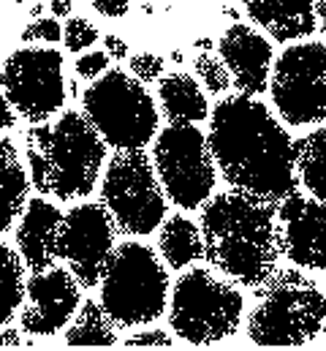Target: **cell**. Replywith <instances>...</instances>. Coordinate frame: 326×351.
Segmentation results:
<instances>
[{"mask_svg": "<svg viewBox=\"0 0 326 351\" xmlns=\"http://www.w3.org/2000/svg\"><path fill=\"white\" fill-rule=\"evenodd\" d=\"M207 142L218 175L231 191L272 204L299 191L297 142L286 123L255 95L221 98L210 112Z\"/></svg>", "mask_w": 326, "mask_h": 351, "instance_id": "obj_1", "label": "cell"}, {"mask_svg": "<svg viewBox=\"0 0 326 351\" xmlns=\"http://www.w3.org/2000/svg\"><path fill=\"white\" fill-rule=\"evenodd\" d=\"M98 41V27L90 22V19H84V16H71L68 22H66V27H63V44H66V49L68 52H87L92 44Z\"/></svg>", "mask_w": 326, "mask_h": 351, "instance_id": "obj_25", "label": "cell"}, {"mask_svg": "<svg viewBox=\"0 0 326 351\" xmlns=\"http://www.w3.org/2000/svg\"><path fill=\"white\" fill-rule=\"evenodd\" d=\"M103 52L114 60H123V58H128V44L120 36H103Z\"/></svg>", "mask_w": 326, "mask_h": 351, "instance_id": "obj_32", "label": "cell"}, {"mask_svg": "<svg viewBox=\"0 0 326 351\" xmlns=\"http://www.w3.org/2000/svg\"><path fill=\"white\" fill-rule=\"evenodd\" d=\"M27 193H30V175L11 139L0 136V237L22 215L27 204Z\"/></svg>", "mask_w": 326, "mask_h": 351, "instance_id": "obj_19", "label": "cell"}, {"mask_svg": "<svg viewBox=\"0 0 326 351\" xmlns=\"http://www.w3.org/2000/svg\"><path fill=\"white\" fill-rule=\"evenodd\" d=\"M123 346H161V349H171L174 338L168 332H163V330H145V332H136V335L125 338Z\"/></svg>", "mask_w": 326, "mask_h": 351, "instance_id": "obj_29", "label": "cell"}, {"mask_svg": "<svg viewBox=\"0 0 326 351\" xmlns=\"http://www.w3.org/2000/svg\"><path fill=\"white\" fill-rule=\"evenodd\" d=\"M163 66H166V60H163L161 55H155V52H139V55H131V58H128L131 74H134L139 82H145V85L161 82Z\"/></svg>", "mask_w": 326, "mask_h": 351, "instance_id": "obj_26", "label": "cell"}, {"mask_svg": "<svg viewBox=\"0 0 326 351\" xmlns=\"http://www.w3.org/2000/svg\"><path fill=\"white\" fill-rule=\"evenodd\" d=\"M204 259L223 278L258 289L266 283L280 256L277 204L255 199L242 191L212 196L201 207Z\"/></svg>", "mask_w": 326, "mask_h": 351, "instance_id": "obj_2", "label": "cell"}, {"mask_svg": "<svg viewBox=\"0 0 326 351\" xmlns=\"http://www.w3.org/2000/svg\"><path fill=\"white\" fill-rule=\"evenodd\" d=\"M297 172L308 193L326 204V123L297 139Z\"/></svg>", "mask_w": 326, "mask_h": 351, "instance_id": "obj_21", "label": "cell"}, {"mask_svg": "<svg viewBox=\"0 0 326 351\" xmlns=\"http://www.w3.org/2000/svg\"><path fill=\"white\" fill-rule=\"evenodd\" d=\"M117 226L101 202H84L63 213L58 259L68 264L82 289L101 286L103 267L114 251Z\"/></svg>", "mask_w": 326, "mask_h": 351, "instance_id": "obj_12", "label": "cell"}, {"mask_svg": "<svg viewBox=\"0 0 326 351\" xmlns=\"http://www.w3.org/2000/svg\"><path fill=\"white\" fill-rule=\"evenodd\" d=\"M19 330L16 327H0V346H33V335L25 338Z\"/></svg>", "mask_w": 326, "mask_h": 351, "instance_id": "obj_31", "label": "cell"}, {"mask_svg": "<svg viewBox=\"0 0 326 351\" xmlns=\"http://www.w3.org/2000/svg\"><path fill=\"white\" fill-rule=\"evenodd\" d=\"M101 204L109 210L117 232L147 237L166 221V191L145 150H117L101 180Z\"/></svg>", "mask_w": 326, "mask_h": 351, "instance_id": "obj_8", "label": "cell"}, {"mask_svg": "<svg viewBox=\"0 0 326 351\" xmlns=\"http://www.w3.org/2000/svg\"><path fill=\"white\" fill-rule=\"evenodd\" d=\"M193 47H196L199 52H210V49H212V41H210V38H196Z\"/></svg>", "mask_w": 326, "mask_h": 351, "instance_id": "obj_36", "label": "cell"}, {"mask_svg": "<svg viewBox=\"0 0 326 351\" xmlns=\"http://www.w3.org/2000/svg\"><path fill=\"white\" fill-rule=\"evenodd\" d=\"M0 88H3V69H0Z\"/></svg>", "mask_w": 326, "mask_h": 351, "instance_id": "obj_37", "label": "cell"}, {"mask_svg": "<svg viewBox=\"0 0 326 351\" xmlns=\"http://www.w3.org/2000/svg\"><path fill=\"white\" fill-rule=\"evenodd\" d=\"M16 125V109L11 106L8 95L0 93V131H11Z\"/></svg>", "mask_w": 326, "mask_h": 351, "instance_id": "obj_33", "label": "cell"}, {"mask_svg": "<svg viewBox=\"0 0 326 351\" xmlns=\"http://www.w3.org/2000/svg\"><path fill=\"white\" fill-rule=\"evenodd\" d=\"M316 11H318V27L326 38V0H316Z\"/></svg>", "mask_w": 326, "mask_h": 351, "instance_id": "obj_35", "label": "cell"}, {"mask_svg": "<svg viewBox=\"0 0 326 351\" xmlns=\"http://www.w3.org/2000/svg\"><path fill=\"white\" fill-rule=\"evenodd\" d=\"M255 291L258 305L247 316L255 346H308L326 332V294L302 267L275 269Z\"/></svg>", "mask_w": 326, "mask_h": 351, "instance_id": "obj_4", "label": "cell"}, {"mask_svg": "<svg viewBox=\"0 0 326 351\" xmlns=\"http://www.w3.org/2000/svg\"><path fill=\"white\" fill-rule=\"evenodd\" d=\"M244 11L280 44L305 41L318 25L316 0H244Z\"/></svg>", "mask_w": 326, "mask_h": 351, "instance_id": "obj_17", "label": "cell"}, {"mask_svg": "<svg viewBox=\"0 0 326 351\" xmlns=\"http://www.w3.org/2000/svg\"><path fill=\"white\" fill-rule=\"evenodd\" d=\"M63 38V27L58 22V16H38L36 22H30L25 30H22V41L30 44V41H44V44H58Z\"/></svg>", "mask_w": 326, "mask_h": 351, "instance_id": "obj_27", "label": "cell"}, {"mask_svg": "<svg viewBox=\"0 0 326 351\" xmlns=\"http://www.w3.org/2000/svg\"><path fill=\"white\" fill-rule=\"evenodd\" d=\"M269 93L277 117L288 128L326 123V44L286 47L272 66Z\"/></svg>", "mask_w": 326, "mask_h": 351, "instance_id": "obj_10", "label": "cell"}, {"mask_svg": "<svg viewBox=\"0 0 326 351\" xmlns=\"http://www.w3.org/2000/svg\"><path fill=\"white\" fill-rule=\"evenodd\" d=\"M49 8H52V16H68L71 14V0H49Z\"/></svg>", "mask_w": 326, "mask_h": 351, "instance_id": "obj_34", "label": "cell"}, {"mask_svg": "<svg viewBox=\"0 0 326 351\" xmlns=\"http://www.w3.org/2000/svg\"><path fill=\"white\" fill-rule=\"evenodd\" d=\"M193 71H196V80L201 82V88H207V93L221 95V93H226V90L234 85L231 71L226 69L223 58H215V55H210V52L196 55Z\"/></svg>", "mask_w": 326, "mask_h": 351, "instance_id": "obj_24", "label": "cell"}, {"mask_svg": "<svg viewBox=\"0 0 326 351\" xmlns=\"http://www.w3.org/2000/svg\"><path fill=\"white\" fill-rule=\"evenodd\" d=\"M60 223H63V213L49 199L41 196L27 199L16 226V251L30 272L55 267Z\"/></svg>", "mask_w": 326, "mask_h": 351, "instance_id": "obj_16", "label": "cell"}, {"mask_svg": "<svg viewBox=\"0 0 326 351\" xmlns=\"http://www.w3.org/2000/svg\"><path fill=\"white\" fill-rule=\"evenodd\" d=\"M22 142L27 175L41 196L74 202L98 185L109 147L84 112L68 109L55 123H30Z\"/></svg>", "mask_w": 326, "mask_h": 351, "instance_id": "obj_3", "label": "cell"}, {"mask_svg": "<svg viewBox=\"0 0 326 351\" xmlns=\"http://www.w3.org/2000/svg\"><path fill=\"white\" fill-rule=\"evenodd\" d=\"M90 5L106 19H120L131 11V0H90Z\"/></svg>", "mask_w": 326, "mask_h": 351, "instance_id": "obj_30", "label": "cell"}, {"mask_svg": "<svg viewBox=\"0 0 326 351\" xmlns=\"http://www.w3.org/2000/svg\"><path fill=\"white\" fill-rule=\"evenodd\" d=\"M153 167L166 199L179 210H201L215 191L218 164L196 123H168L153 139Z\"/></svg>", "mask_w": 326, "mask_h": 351, "instance_id": "obj_9", "label": "cell"}, {"mask_svg": "<svg viewBox=\"0 0 326 351\" xmlns=\"http://www.w3.org/2000/svg\"><path fill=\"white\" fill-rule=\"evenodd\" d=\"M82 112L109 150H145L158 136V106L145 82L123 69H109L82 93Z\"/></svg>", "mask_w": 326, "mask_h": 351, "instance_id": "obj_7", "label": "cell"}, {"mask_svg": "<svg viewBox=\"0 0 326 351\" xmlns=\"http://www.w3.org/2000/svg\"><path fill=\"white\" fill-rule=\"evenodd\" d=\"M114 322L98 305L95 300H84L74 316V322L66 330V343L68 346H117V332Z\"/></svg>", "mask_w": 326, "mask_h": 351, "instance_id": "obj_22", "label": "cell"}, {"mask_svg": "<svg viewBox=\"0 0 326 351\" xmlns=\"http://www.w3.org/2000/svg\"><path fill=\"white\" fill-rule=\"evenodd\" d=\"M109 60L112 58L106 52H82L79 58H77L74 71H77V77H82V80H98L101 74L109 71Z\"/></svg>", "mask_w": 326, "mask_h": 351, "instance_id": "obj_28", "label": "cell"}, {"mask_svg": "<svg viewBox=\"0 0 326 351\" xmlns=\"http://www.w3.org/2000/svg\"><path fill=\"white\" fill-rule=\"evenodd\" d=\"M3 93L27 123H47L66 104L63 55L55 47H25L3 63Z\"/></svg>", "mask_w": 326, "mask_h": 351, "instance_id": "obj_11", "label": "cell"}, {"mask_svg": "<svg viewBox=\"0 0 326 351\" xmlns=\"http://www.w3.org/2000/svg\"><path fill=\"white\" fill-rule=\"evenodd\" d=\"M218 52H221L226 69L231 71L234 88L240 90V93H244V95H261V93L269 90V80H272V44L255 27H250L244 22L231 25L221 36Z\"/></svg>", "mask_w": 326, "mask_h": 351, "instance_id": "obj_15", "label": "cell"}, {"mask_svg": "<svg viewBox=\"0 0 326 351\" xmlns=\"http://www.w3.org/2000/svg\"><path fill=\"white\" fill-rule=\"evenodd\" d=\"M244 316L242 291L204 267L188 269L171 286L168 327L190 346H215L237 335Z\"/></svg>", "mask_w": 326, "mask_h": 351, "instance_id": "obj_6", "label": "cell"}, {"mask_svg": "<svg viewBox=\"0 0 326 351\" xmlns=\"http://www.w3.org/2000/svg\"><path fill=\"white\" fill-rule=\"evenodd\" d=\"M168 297V272L150 245L136 240L114 245L101 275V305L120 330L158 322Z\"/></svg>", "mask_w": 326, "mask_h": 351, "instance_id": "obj_5", "label": "cell"}, {"mask_svg": "<svg viewBox=\"0 0 326 351\" xmlns=\"http://www.w3.org/2000/svg\"><path fill=\"white\" fill-rule=\"evenodd\" d=\"M25 269L27 267L19 251H14L8 243H0V327L11 324V319L25 302V291H27Z\"/></svg>", "mask_w": 326, "mask_h": 351, "instance_id": "obj_23", "label": "cell"}, {"mask_svg": "<svg viewBox=\"0 0 326 351\" xmlns=\"http://www.w3.org/2000/svg\"><path fill=\"white\" fill-rule=\"evenodd\" d=\"M280 256L302 269H326V204L294 191L277 204Z\"/></svg>", "mask_w": 326, "mask_h": 351, "instance_id": "obj_14", "label": "cell"}, {"mask_svg": "<svg viewBox=\"0 0 326 351\" xmlns=\"http://www.w3.org/2000/svg\"><path fill=\"white\" fill-rule=\"evenodd\" d=\"M158 251L171 269H185L190 264L201 262L204 259L201 226L185 215L166 218L158 229Z\"/></svg>", "mask_w": 326, "mask_h": 351, "instance_id": "obj_20", "label": "cell"}, {"mask_svg": "<svg viewBox=\"0 0 326 351\" xmlns=\"http://www.w3.org/2000/svg\"><path fill=\"white\" fill-rule=\"evenodd\" d=\"M82 305V283L71 269L49 267L30 272L22 302V332L33 338H52L71 324Z\"/></svg>", "mask_w": 326, "mask_h": 351, "instance_id": "obj_13", "label": "cell"}, {"mask_svg": "<svg viewBox=\"0 0 326 351\" xmlns=\"http://www.w3.org/2000/svg\"><path fill=\"white\" fill-rule=\"evenodd\" d=\"M158 101L168 123H204L212 112L201 82H196L185 71L166 74L158 82Z\"/></svg>", "mask_w": 326, "mask_h": 351, "instance_id": "obj_18", "label": "cell"}]
</instances>
